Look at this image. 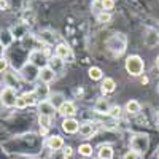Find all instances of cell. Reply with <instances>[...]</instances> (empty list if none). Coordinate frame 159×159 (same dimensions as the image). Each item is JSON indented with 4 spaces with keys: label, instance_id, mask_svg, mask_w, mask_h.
Wrapping results in <instances>:
<instances>
[{
    "label": "cell",
    "instance_id": "6da1fadb",
    "mask_svg": "<svg viewBox=\"0 0 159 159\" xmlns=\"http://www.w3.org/2000/svg\"><path fill=\"white\" fill-rule=\"evenodd\" d=\"M127 48V37L123 32H115L111 37L107 40V49L111 52L113 56H121L124 54V51Z\"/></svg>",
    "mask_w": 159,
    "mask_h": 159
},
{
    "label": "cell",
    "instance_id": "7a4b0ae2",
    "mask_svg": "<svg viewBox=\"0 0 159 159\" xmlns=\"http://www.w3.org/2000/svg\"><path fill=\"white\" fill-rule=\"evenodd\" d=\"M150 148V137L147 134H135L130 139V150L135 151L139 156L145 154Z\"/></svg>",
    "mask_w": 159,
    "mask_h": 159
},
{
    "label": "cell",
    "instance_id": "3957f363",
    "mask_svg": "<svg viewBox=\"0 0 159 159\" xmlns=\"http://www.w3.org/2000/svg\"><path fill=\"white\" fill-rule=\"evenodd\" d=\"M126 70L129 75L132 76H140L145 70V62L140 56L134 54V56H129L126 59Z\"/></svg>",
    "mask_w": 159,
    "mask_h": 159
},
{
    "label": "cell",
    "instance_id": "277c9868",
    "mask_svg": "<svg viewBox=\"0 0 159 159\" xmlns=\"http://www.w3.org/2000/svg\"><path fill=\"white\" fill-rule=\"evenodd\" d=\"M38 73H40V69L35 67V65L30 64V62H25L21 67V70H19L21 78L24 80V81H27V83H34L35 80L38 78Z\"/></svg>",
    "mask_w": 159,
    "mask_h": 159
},
{
    "label": "cell",
    "instance_id": "5b68a950",
    "mask_svg": "<svg viewBox=\"0 0 159 159\" xmlns=\"http://www.w3.org/2000/svg\"><path fill=\"white\" fill-rule=\"evenodd\" d=\"M29 62L38 69H43L45 65H48V57L42 52V49H32L29 52Z\"/></svg>",
    "mask_w": 159,
    "mask_h": 159
},
{
    "label": "cell",
    "instance_id": "8992f818",
    "mask_svg": "<svg viewBox=\"0 0 159 159\" xmlns=\"http://www.w3.org/2000/svg\"><path fill=\"white\" fill-rule=\"evenodd\" d=\"M0 96H2V102H3V107H16V89L13 88H3V91L0 92Z\"/></svg>",
    "mask_w": 159,
    "mask_h": 159
},
{
    "label": "cell",
    "instance_id": "52a82bcc",
    "mask_svg": "<svg viewBox=\"0 0 159 159\" xmlns=\"http://www.w3.org/2000/svg\"><path fill=\"white\" fill-rule=\"evenodd\" d=\"M3 83L7 88H13V89L21 88V80L15 72H5L3 73Z\"/></svg>",
    "mask_w": 159,
    "mask_h": 159
},
{
    "label": "cell",
    "instance_id": "ba28073f",
    "mask_svg": "<svg viewBox=\"0 0 159 159\" xmlns=\"http://www.w3.org/2000/svg\"><path fill=\"white\" fill-rule=\"evenodd\" d=\"M80 129V123L76 121L75 118H64L62 121V130L65 132V134H76Z\"/></svg>",
    "mask_w": 159,
    "mask_h": 159
},
{
    "label": "cell",
    "instance_id": "9c48e42d",
    "mask_svg": "<svg viewBox=\"0 0 159 159\" xmlns=\"http://www.w3.org/2000/svg\"><path fill=\"white\" fill-rule=\"evenodd\" d=\"M57 111L64 116V118H73L76 115V107H75V103L70 102V100H65L61 107L57 108Z\"/></svg>",
    "mask_w": 159,
    "mask_h": 159
},
{
    "label": "cell",
    "instance_id": "30bf717a",
    "mask_svg": "<svg viewBox=\"0 0 159 159\" xmlns=\"http://www.w3.org/2000/svg\"><path fill=\"white\" fill-rule=\"evenodd\" d=\"M38 111H40V115H45V116L52 118V116H54V113H56V108L52 107L51 102L46 99V100H40L38 102Z\"/></svg>",
    "mask_w": 159,
    "mask_h": 159
},
{
    "label": "cell",
    "instance_id": "8fae6325",
    "mask_svg": "<svg viewBox=\"0 0 159 159\" xmlns=\"http://www.w3.org/2000/svg\"><path fill=\"white\" fill-rule=\"evenodd\" d=\"M38 78L42 80V83H46V84H48V83H51L52 80L56 78V72L52 70V69L49 67V65H45L43 69H40Z\"/></svg>",
    "mask_w": 159,
    "mask_h": 159
},
{
    "label": "cell",
    "instance_id": "7c38bea8",
    "mask_svg": "<svg viewBox=\"0 0 159 159\" xmlns=\"http://www.w3.org/2000/svg\"><path fill=\"white\" fill-rule=\"evenodd\" d=\"M145 45L148 48H154L156 45H159V34L156 32V29L150 27L147 30V35H145Z\"/></svg>",
    "mask_w": 159,
    "mask_h": 159
},
{
    "label": "cell",
    "instance_id": "4fadbf2b",
    "mask_svg": "<svg viewBox=\"0 0 159 159\" xmlns=\"http://www.w3.org/2000/svg\"><path fill=\"white\" fill-rule=\"evenodd\" d=\"M78 132H80V135H83L84 139L92 137V134L96 132V129H94V123H92V121H84V123H81V124H80Z\"/></svg>",
    "mask_w": 159,
    "mask_h": 159
},
{
    "label": "cell",
    "instance_id": "5bb4252c",
    "mask_svg": "<svg viewBox=\"0 0 159 159\" xmlns=\"http://www.w3.org/2000/svg\"><path fill=\"white\" fill-rule=\"evenodd\" d=\"M34 92H35V96L38 97V102H40V100H46V99L51 96L49 88H48L46 83H40V84H37L35 89H34Z\"/></svg>",
    "mask_w": 159,
    "mask_h": 159
},
{
    "label": "cell",
    "instance_id": "9a60e30c",
    "mask_svg": "<svg viewBox=\"0 0 159 159\" xmlns=\"http://www.w3.org/2000/svg\"><path fill=\"white\" fill-rule=\"evenodd\" d=\"M13 42H15V37H13V34H11L10 29L0 30V45H2L3 48H10Z\"/></svg>",
    "mask_w": 159,
    "mask_h": 159
},
{
    "label": "cell",
    "instance_id": "2e32d148",
    "mask_svg": "<svg viewBox=\"0 0 159 159\" xmlns=\"http://www.w3.org/2000/svg\"><path fill=\"white\" fill-rule=\"evenodd\" d=\"M70 56H72V51H70V48L65 43H59L56 46V57H59L62 61H67Z\"/></svg>",
    "mask_w": 159,
    "mask_h": 159
},
{
    "label": "cell",
    "instance_id": "e0dca14e",
    "mask_svg": "<svg viewBox=\"0 0 159 159\" xmlns=\"http://www.w3.org/2000/svg\"><path fill=\"white\" fill-rule=\"evenodd\" d=\"M94 110L100 115H108L110 111V103H108V99H105V97H100L96 105H94Z\"/></svg>",
    "mask_w": 159,
    "mask_h": 159
},
{
    "label": "cell",
    "instance_id": "ac0fdd59",
    "mask_svg": "<svg viewBox=\"0 0 159 159\" xmlns=\"http://www.w3.org/2000/svg\"><path fill=\"white\" fill-rule=\"evenodd\" d=\"M46 145H48L49 150H54V151H56V150H61V148H64V139L59 137V135H51V137L48 139Z\"/></svg>",
    "mask_w": 159,
    "mask_h": 159
},
{
    "label": "cell",
    "instance_id": "d6986e66",
    "mask_svg": "<svg viewBox=\"0 0 159 159\" xmlns=\"http://www.w3.org/2000/svg\"><path fill=\"white\" fill-rule=\"evenodd\" d=\"M116 89V81L113 78H105L102 81V92L103 94H111Z\"/></svg>",
    "mask_w": 159,
    "mask_h": 159
},
{
    "label": "cell",
    "instance_id": "ffe728a7",
    "mask_svg": "<svg viewBox=\"0 0 159 159\" xmlns=\"http://www.w3.org/2000/svg\"><path fill=\"white\" fill-rule=\"evenodd\" d=\"M97 153L100 159H113V148L110 145H100Z\"/></svg>",
    "mask_w": 159,
    "mask_h": 159
},
{
    "label": "cell",
    "instance_id": "44dd1931",
    "mask_svg": "<svg viewBox=\"0 0 159 159\" xmlns=\"http://www.w3.org/2000/svg\"><path fill=\"white\" fill-rule=\"evenodd\" d=\"M140 110H142V105L139 100H129L126 103V111L129 115H137V113H140Z\"/></svg>",
    "mask_w": 159,
    "mask_h": 159
},
{
    "label": "cell",
    "instance_id": "7402d4cb",
    "mask_svg": "<svg viewBox=\"0 0 159 159\" xmlns=\"http://www.w3.org/2000/svg\"><path fill=\"white\" fill-rule=\"evenodd\" d=\"M48 100L51 102V105H52V107H54L56 110L65 102V99H64V96L61 94V92H54V94H51V96L48 97Z\"/></svg>",
    "mask_w": 159,
    "mask_h": 159
},
{
    "label": "cell",
    "instance_id": "603a6c76",
    "mask_svg": "<svg viewBox=\"0 0 159 159\" xmlns=\"http://www.w3.org/2000/svg\"><path fill=\"white\" fill-rule=\"evenodd\" d=\"M40 40H42L43 43H46V45H52L54 40H56V34L51 32V30H42L40 32Z\"/></svg>",
    "mask_w": 159,
    "mask_h": 159
},
{
    "label": "cell",
    "instance_id": "cb8c5ba5",
    "mask_svg": "<svg viewBox=\"0 0 159 159\" xmlns=\"http://www.w3.org/2000/svg\"><path fill=\"white\" fill-rule=\"evenodd\" d=\"M48 65H49V67L57 73V72H61V70L64 69V61L54 56V57H51V59L48 61Z\"/></svg>",
    "mask_w": 159,
    "mask_h": 159
},
{
    "label": "cell",
    "instance_id": "d4e9b609",
    "mask_svg": "<svg viewBox=\"0 0 159 159\" xmlns=\"http://www.w3.org/2000/svg\"><path fill=\"white\" fill-rule=\"evenodd\" d=\"M24 99H25V103L29 105V107H34V105H38V97L35 96V92L30 91V92H24Z\"/></svg>",
    "mask_w": 159,
    "mask_h": 159
},
{
    "label": "cell",
    "instance_id": "484cf974",
    "mask_svg": "<svg viewBox=\"0 0 159 159\" xmlns=\"http://www.w3.org/2000/svg\"><path fill=\"white\" fill-rule=\"evenodd\" d=\"M11 34H13L15 38H22L25 34H27V27H25L24 24H19V25H16L15 29H11Z\"/></svg>",
    "mask_w": 159,
    "mask_h": 159
},
{
    "label": "cell",
    "instance_id": "4316f807",
    "mask_svg": "<svg viewBox=\"0 0 159 159\" xmlns=\"http://www.w3.org/2000/svg\"><path fill=\"white\" fill-rule=\"evenodd\" d=\"M51 123H52V118L45 116V115H38V124H40V127H43V129H48V130H49V127L52 126Z\"/></svg>",
    "mask_w": 159,
    "mask_h": 159
},
{
    "label": "cell",
    "instance_id": "83f0119b",
    "mask_svg": "<svg viewBox=\"0 0 159 159\" xmlns=\"http://www.w3.org/2000/svg\"><path fill=\"white\" fill-rule=\"evenodd\" d=\"M89 78L91 80H94V81H99V80L103 78V73L99 67H91L89 69Z\"/></svg>",
    "mask_w": 159,
    "mask_h": 159
},
{
    "label": "cell",
    "instance_id": "f1b7e54d",
    "mask_svg": "<svg viewBox=\"0 0 159 159\" xmlns=\"http://www.w3.org/2000/svg\"><path fill=\"white\" fill-rule=\"evenodd\" d=\"M78 151H80V154H81V156H84V157H89V156H92V147H91L89 143H83V145H80Z\"/></svg>",
    "mask_w": 159,
    "mask_h": 159
},
{
    "label": "cell",
    "instance_id": "f546056e",
    "mask_svg": "<svg viewBox=\"0 0 159 159\" xmlns=\"http://www.w3.org/2000/svg\"><path fill=\"white\" fill-rule=\"evenodd\" d=\"M121 107L119 105H113V107H110V111H108V115L111 116V118H119L121 116Z\"/></svg>",
    "mask_w": 159,
    "mask_h": 159
},
{
    "label": "cell",
    "instance_id": "4dcf8cb0",
    "mask_svg": "<svg viewBox=\"0 0 159 159\" xmlns=\"http://www.w3.org/2000/svg\"><path fill=\"white\" fill-rule=\"evenodd\" d=\"M97 21L99 22H110L111 21V15H110V13H107V11H102V13H99V15H97Z\"/></svg>",
    "mask_w": 159,
    "mask_h": 159
},
{
    "label": "cell",
    "instance_id": "1f68e13d",
    "mask_svg": "<svg viewBox=\"0 0 159 159\" xmlns=\"http://www.w3.org/2000/svg\"><path fill=\"white\" fill-rule=\"evenodd\" d=\"M113 7H115V0H102V10L103 11H110V10H113Z\"/></svg>",
    "mask_w": 159,
    "mask_h": 159
},
{
    "label": "cell",
    "instance_id": "d6a6232c",
    "mask_svg": "<svg viewBox=\"0 0 159 159\" xmlns=\"http://www.w3.org/2000/svg\"><path fill=\"white\" fill-rule=\"evenodd\" d=\"M27 107V103H25V99H24V96H18V99H16V108H25Z\"/></svg>",
    "mask_w": 159,
    "mask_h": 159
},
{
    "label": "cell",
    "instance_id": "836d02e7",
    "mask_svg": "<svg viewBox=\"0 0 159 159\" xmlns=\"http://www.w3.org/2000/svg\"><path fill=\"white\" fill-rule=\"evenodd\" d=\"M8 69V62L5 57H0V73H5Z\"/></svg>",
    "mask_w": 159,
    "mask_h": 159
},
{
    "label": "cell",
    "instance_id": "e575fe53",
    "mask_svg": "<svg viewBox=\"0 0 159 159\" xmlns=\"http://www.w3.org/2000/svg\"><path fill=\"white\" fill-rule=\"evenodd\" d=\"M123 159H139V154L135 153V151H132V150H129L124 156H123Z\"/></svg>",
    "mask_w": 159,
    "mask_h": 159
},
{
    "label": "cell",
    "instance_id": "d590c367",
    "mask_svg": "<svg viewBox=\"0 0 159 159\" xmlns=\"http://www.w3.org/2000/svg\"><path fill=\"white\" fill-rule=\"evenodd\" d=\"M72 154H73L72 147H64V159H70Z\"/></svg>",
    "mask_w": 159,
    "mask_h": 159
},
{
    "label": "cell",
    "instance_id": "8d00e7d4",
    "mask_svg": "<svg viewBox=\"0 0 159 159\" xmlns=\"http://www.w3.org/2000/svg\"><path fill=\"white\" fill-rule=\"evenodd\" d=\"M8 7H10V2L8 0H0V10H8Z\"/></svg>",
    "mask_w": 159,
    "mask_h": 159
},
{
    "label": "cell",
    "instance_id": "74e56055",
    "mask_svg": "<svg viewBox=\"0 0 159 159\" xmlns=\"http://www.w3.org/2000/svg\"><path fill=\"white\" fill-rule=\"evenodd\" d=\"M48 134V129H43V127H40V135H46Z\"/></svg>",
    "mask_w": 159,
    "mask_h": 159
},
{
    "label": "cell",
    "instance_id": "f35d334b",
    "mask_svg": "<svg viewBox=\"0 0 159 159\" xmlns=\"http://www.w3.org/2000/svg\"><path fill=\"white\" fill-rule=\"evenodd\" d=\"M156 67H157V70H159V56H157V59H156Z\"/></svg>",
    "mask_w": 159,
    "mask_h": 159
},
{
    "label": "cell",
    "instance_id": "ab89813d",
    "mask_svg": "<svg viewBox=\"0 0 159 159\" xmlns=\"http://www.w3.org/2000/svg\"><path fill=\"white\" fill-rule=\"evenodd\" d=\"M154 29H156V32H157V34H159V22H157V24H156V27H154Z\"/></svg>",
    "mask_w": 159,
    "mask_h": 159
},
{
    "label": "cell",
    "instance_id": "60d3db41",
    "mask_svg": "<svg viewBox=\"0 0 159 159\" xmlns=\"http://www.w3.org/2000/svg\"><path fill=\"white\" fill-rule=\"evenodd\" d=\"M3 107V102H2V96H0V108Z\"/></svg>",
    "mask_w": 159,
    "mask_h": 159
},
{
    "label": "cell",
    "instance_id": "b9f144b4",
    "mask_svg": "<svg viewBox=\"0 0 159 159\" xmlns=\"http://www.w3.org/2000/svg\"><path fill=\"white\" fill-rule=\"evenodd\" d=\"M157 121H159V111H157Z\"/></svg>",
    "mask_w": 159,
    "mask_h": 159
},
{
    "label": "cell",
    "instance_id": "7bdbcfd3",
    "mask_svg": "<svg viewBox=\"0 0 159 159\" xmlns=\"http://www.w3.org/2000/svg\"><path fill=\"white\" fill-rule=\"evenodd\" d=\"M92 159H100V157H92Z\"/></svg>",
    "mask_w": 159,
    "mask_h": 159
},
{
    "label": "cell",
    "instance_id": "ee69618b",
    "mask_svg": "<svg viewBox=\"0 0 159 159\" xmlns=\"http://www.w3.org/2000/svg\"><path fill=\"white\" fill-rule=\"evenodd\" d=\"M157 91H159V84H157Z\"/></svg>",
    "mask_w": 159,
    "mask_h": 159
},
{
    "label": "cell",
    "instance_id": "f6af8a7d",
    "mask_svg": "<svg viewBox=\"0 0 159 159\" xmlns=\"http://www.w3.org/2000/svg\"><path fill=\"white\" fill-rule=\"evenodd\" d=\"M157 159H159V154H157Z\"/></svg>",
    "mask_w": 159,
    "mask_h": 159
}]
</instances>
